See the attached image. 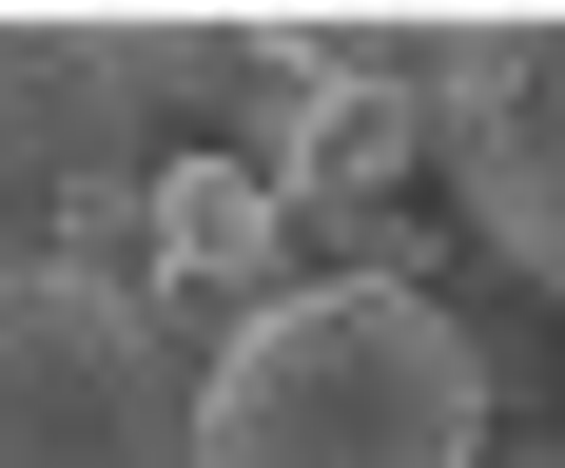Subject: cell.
Segmentation results:
<instances>
[{
    "label": "cell",
    "mask_w": 565,
    "mask_h": 468,
    "mask_svg": "<svg viewBox=\"0 0 565 468\" xmlns=\"http://www.w3.org/2000/svg\"><path fill=\"white\" fill-rule=\"evenodd\" d=\"M488 371L449 292L292 274L254 332L195 371V468H488Z\"/></svg>",
    "instance_id": "obj_1"
},
{
    "label": "cell",
    "mask_w": 565,
    "mask_h": 468,
    "mask_svg": "<svg viewBox=\"0 0 565 468\" xmlns=\"http://www.w3.org/2000/svg\"><path fill=\"white\" fill-rule=\"evenodd\" d=\"M195 157L137 78V20H0V254L20 274H117L137 292V215Z\"/></svg>",
    "instance_id": "obj_2"
},
{
    "label": "cell",
    "mask_w": 565,
    "mask_h": 468,
    "mask_svg": "<svg viewBox=\"0 0 565 468\" xmlns=\"http://www.w3.org/2000/svg\"><path fill=\"white\" fill-rule=\"evenodd\" d=\"M0 468H195V351L117 274L0 292Z\"/></svg>",
    "instance_id": "obj_3"
},
{
    "label": "cell",
    "mask_w": 565,
    "mask_h": 468,
    "mask_svg": "<svg viewBox=\"0 0 565 468\" xmlns=\"http://www.w3.org/2000/svg\"><path fill=\"white\" fill-rule=\"evenodd\" d=\"M429 157H449L468 234H488V274H526V292L565 312V20H468Z\"/></svg>",
    "instance_id": "obj_4"
},
{
    "label": "cell",
    "mask_w": 565,
    "mask_h": 468,
    "mask_svg": "<svg viewBox=\"0 0 565 468\" xmlns=\"http://www.w3.org/2000/svg\"><path fill=\"white\" fill-rule=\"evenodd\" d=\"M274 292H292V195L234 157V137H195V157L157 176V215H137V312H157V332L215 371V351L274 312Z\"/></svg>",
    "instance_id": "obj_5"
},
{
    "label": "cell",
    "mask_w": 565,
    "mask_h": 468,
    "mask_svg": "<svg viewBox=\"0 0 565 468\" xmlns=\"http://www.w3.org/2000/svg\"><path fill=\"white\" fill-rule=\"evenodd\" d=\"M449 312H468V371H488V410H526V391H546V371H565V312H546V292H526V274H468Z\"/></svg>",
    "instance_id": "obj_6"
},
{
    "label": "cell",
    "mask_w": 565,
    "mask_h": 468,
    "mask_svg": "<svg viewBox=\"0 0 565 468\" xmlns=\"http://www.w3.org/2000/svg\"><path fill=\"white\" fill-rule=\"evenodd\" d=\"M526 468H565V449H526Z\"/></svg>",
    "instance_id": "obj_7"
},
{
    "label": "cell",
    "mask_w": 565,
    "mask_h": 468,
    "mask_svg": "<svg viewBox=\"0 0 565 468\" xmlns=\"http://www.w3.org/2000/svg\"><path fill=\"white\" fill-rule=\"evenodd\" d=\"M488 468H508V449H488Z\"/></svg>",
    "instance_id": "obj_8"
}]
</instances>
